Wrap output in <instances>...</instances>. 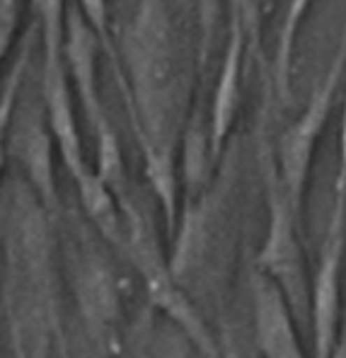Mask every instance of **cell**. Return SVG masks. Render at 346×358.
Segmentation results:
<instances>
[{
	"instance_id": "1",
	"label": "cell",
	"mask_w": 346,
	"mask_h": 358,
	"mask_svg": "<svg viewBox=\"0 0 346 358\" xmlns=\"http://www.w3.org/2000/svg\"><path fill=\"white\" fill-rule=\"evenodd\" d=\"M122 80L119 94L129 112L131 131L145 160V177L162 206L170 238L180 220L177 143L182 124V68L175 29L165 0H138L122 34Z\"/></svg>"
},
{
	"instance_id": "2",
	"label": "cell",
	"mask_w": 346,
	"mask_h": 358,
	"mask_svg": "<svg viewBox=\"0 0 346 358\" xmlns=\"http://www.w3.org/2000/svg\"><path fill=\"white\" fill-rule=\"evenodd\" d=\"M261 165H264L269 225H266V240L257 257L254 268L266 273L281 288L293 320L298 324H308L310 322V281H308L305 255L301 245L303 225L298 223L288 203L279 172H276V162L269 152H264Z\"/></svg>"
},
{
	"instance_id": "3",
	"label": "cell",
	"mask_w": 346,
	"mask_h": 358,
	"mask_svg": "<svg viewBox=\"0 0 346 358\" xmlns=\"http://www.w3.org/2000/svg\"><path fill=\"white\" fill-rule=\"evenodd\" d=\"M119 208H122L124 223H126L124 255L134 262L136 268H138L150 303H153L155 308H160L170 320H175V322L187 331L189 339L201 349L203 356L223 358L218 351V344H213L201 315L194 310L189 298L182 293V288L177 286V278L172 276L170 264H167V259L162 257L160 242H157V235H155L153 225H150V220L145 218L143 210L136 206L134 199H129V201L122 203Z\"/></svg>"
},
{
	"instance_id": "4",
	"label": "cell",
	"mask_w": 346,
	"mask_h": 358,
	"mask_svg": "<svg viewBox=\"0 0 346 358\" xmlns=\"http://www.w3.org/2000/svg\"><path fill=\"white\" fill-rule=\"evenodd\" d=\"M346 73V24L344 34L339 39L337 54L329 63L322 83L312 90L310 99L305 104V112L298 117L296 124L281 136L279 143V179L283 184V192L296 213L298 223L303 225V206H305V189L308 177H310L312 157L317 141L327 124L329 109H332L334 94L339 92V85Z\"/></svg>"
},
{
	"instance_id": "5",
	"label": "cell",
	"mask_w": 346,
	"mask_h": 358,
	"mask_svg": "<svg viewBox=\"0 0 346 358\" xmlns=\"http://www.w3.org/2000/svg\"><path fill=\"white\" fill-rule=\"evenodd\" d=\"M344 218L346 196H334L329 215L327 235H324L322 257H319L317 276L310 288V322L315 336V358H329L337 344L339 322V276H342L344 257Z\"/></svg>"
},
{
	"instance_id": "6",
	"label": "cell",
	"mask_w": 346,
	"mask_h": 358,
	"mask_svg": "<svg viewBox=\"0 0 346 358\" xmlns=\"http://www.w3.org/2000/svg\"><path fill=\"white\" fill-rule=\"evenodd\" d=\"M5 148L22 167L31 194L39 199L46 213H56L59 210V187H56L54 170L56 145L49 124H46L44 109L39 104H31L22 114H17V107H15Z\"/></svg>"
},
{
	"instance_id": "7",
	"label": "cell",
	"mask_w": 346,
	"mask_h": 358,
	"mask_svg": "<svg viewBox=\"0 0 346 358\" xmlns=\"http://www.w3.org/2000/svg\"><path fill=\"white\" fill-rule=\"evenodd\" d=\"M97 51L99 41L82 17L78 3H66L63 20V63L68 68V80H73L75 97L80 99L82 112L92 129V136L112 129L107 109L102 104V94L97 85Z\"/></svg>"
},
{
	"instance_id": "8",
	"label": "cell",
	"mask_w": 346,
	"mask_h": 358,
	"mask_svg": "<svg viewBox=\"0 0 346 358\" xmlns=\"http://www.w3.org/2000/svg\"><path fill=\"white\" fill-rule=\"evenodd\" d=\"M41 102H44L46 124H49V131L54 136L56 150H59L68 175L73 177V182H78L92 170L87 167L85 152H82L75 107H73V92L63 59L41 61Z\"/></svg>"
},
{
	"instance_id": "9",
	"label": "cell",
	"mask_w": 346,
	"mask_h": 358,
	"mask_svg": "<svg viewBox=\"0 0 346 358\" xmlns=\"http://www.w3.org/2000/svg\"><path fill=\"white\" fill-rule=\"evenodd\" d=\"M75 300L90 334L104 339L122 315V291L114 271L97 252H82L78 257Z\"/></svg>"
},
{
	"instance_id": "10",
	"label": "cell",
	"mask_w": 346,
	"mask_h": 358,
	"mask_svg": "<svg viewBox=\"0 0 346 358\" xmlns=\"http://www.w3.org/2000/svg\"><path fill=\"white\" fill-rule=\"evenodd\" d=\"M250 286L254 303V327L264 358H305L281 288L259 268L252 271Z\"/></svg>"
},
{
	"instance_id": "11",
	"label": "cell",
	"mask_w": 346,
	"mask_h": 358,
	"mask_svg": "<svg viewBox=\"0 0 346 358\" xmlns=\"http://www.w3.org/2000/svg\"><path fill=\"white\" fill-rule=\"evenodd\" d=\"M243 54H245V31L238 17L230 15L228 24V46H225L223 68L213 92V102L208 109V136H211V157L218 162L225 148L235 117L243 102Z\"/></svg>"
},
{
	"instance_id": "12",
	"label": "cell",
	"mask_w": 346,
	"mask_h": 358,
	"mask_svg": "<svg viewBox=\"0 0 346 358\" xmlns=\"http://www.w3.org/2000/svg\"><path fill=\"white\" fill-rule=\"evenodd\" d=\"M211 136H208V117L201 109H194L189 124L182 129V182L187 199H196L206 192L211 177Z\"/></svg>"
},
{
	"instance_id": "13",
	"label": "cell",
	"mask_w": 346,
	"mask_h": 358,
	"mask_svg": "<svg viewBox=\"0 0 346 358\" xmlns=\"http://www.w3.org/2000/svg\"><path fill=\"white\" fill-rule=\"evenodd\" d=\"M78 196H80L82 210H85L87 220L97 228V233L102 235L109 245H114L119 252H124L126 233L122 225V213H119V203L114 199V194L99 182V177L94 172H87L82 179L75 182Z\"/></svg>"
},
{
	"instance_id": "14",
	"label": "cell",
	"mask_w": 346,
	"mask_h": 358,
	"mask_svg": "<svg viewBox=\"0 0 346 358\" xmlns=\"http://www.w3.org/2000/svg\"><path fill=\"white\" fill-rule=\"evenodd\" d=\"M312 0H291L283 22L279 29V41H276V56H274V87L283 104L291 102V80H293V54H296V39L301 24L310 10Z\"/></svg>"
},
{
	"instance_id": "15",
	"label": "cell",
	"mask_w": 346,
	"mask_h": 358,
	"mask_svg": "<svg viewBox=\"0 0 346 358\" xmlns=\"http://www.w3.org/2000/svg\"><path fill=\"white\" fill-rule=\"evenodd\" d=\"M34 31H36V24L29 27L27 36H24L22 49H20L17 59L13 63V71L5 78L3 92H0V172H3V162H5V138H8L10 121H13L15 107H17V94L24 85V73H27V66H29L31 49H34Z\"/></svg>"
},
{
	"instance_id": "16",
	"label": "cell",
	"mask_w": 346,
	"mask_h": 358,
	"mask_svg": "<svg viewBox=\"0 0 346 358\" xmlns=\"http://www.w3.org/2000/svg\"><path fill=\"white\" fill-rule=\"evenodd\" d=\"M36 17V29L41 31L44 61L63 59V20H66V0H31Z\"/></svg>"
},
{
	"instance_id": "17",
	"label": "cell",
	"mask_w": 346,
	"mask_h": 358,
	"mask_svg": "<svg viewBox=\"0 0 346 358\" xmlns=\"http://www.w3.org/2000/svg\"><path fill=\"white\" fill-rule=\"evenodd\" d=\"M82 17L87 20L90 29L94 31L97 41L102 44L104 54L109 56V66L114 71H122V59H119V49L112 39V22H109V5L107 0H78Z\"/></svg>"
},
{
	"instance_id": "18",
	"label": "cell",
	"mask_w": 346,
	"mask_h": 358,
	"mask_svg": "<svg viewBox=\"0 0 346 358\" xmlns=\"http://www.w3.org/2000/svg\"><path fill=\"white\" fill-rule=\"evenodd\" d=\"M196 8V27H199V71L206 73L208 63L216 46L218 22H220V0H194Z\"/></svg>"
},
{
	"instance_id": "19",
	"label": "cell",
	"mask_w": 346,
	"mask_h": 358,
	"mask_svg": "<svg viewBox=\"0 0 346 358\" xmlns=\"http://www.w3.org/2000/svg\"><path fill=\"white\" fill-rule=\"evenodd\" d=\"M230 15L243 24L245 49H250L252 59L261 61V0H230Z\"/></svg>"
},
{
	"instance_id": "20",
	"label": "cell",
	"mask_w": 346,
	"mask_h": 358,
	"mask_svg": "<svg viewBox=\"0 0 346 358\" xmlns=\"http://www.w3.org/2000/svg\"><path fill=\"white\" fill-rule=\"evenodd\" d=\"M22 17V0H0V63L8 56Z\"/></svg>"
},
{
	"instance_id": "21",
	"label": "cell",
	"mask_w": 346,
	"mask_h": 358,
	"mask_svg": "<svg viewBox=\"0 0 346 358\" xmlns=\"http://www.w3.org/2000/svg\"><path fill=\"white\" fill-rule=\"evenodd\" d=\"M334 196H346V97H344V114H342V162L334 179Z\"/></svg>"
},
{
	"instance_id": "22",
	"label": "cell",
	"mask_w": 346,
	"mask_h": 358,
	"mask_svg": "<svg viewBox=\"0 0 346 358\" xmlns=\"http://www.w3.org/2000/svg\"><path fill=\"white\" fill-rule=\"evenodd\" d=\"M13 351H15V358H27L22 336H20V324L15 322V320H13Z\"/></svg>"
},
{
	"instance_id": "23",
	"label": "cell",
	"mask_w": 346,
	"mask_h": 358,
	"mask_svg": "<svg viewBox=\"0 0 346 358\" xmlns=\"http://www.w3.org/2000/svg\"><path fill=\"white\" fill-rule=\"evenodd\" d=\"M329 358H346V341H342V344H334V351Z\"/></svg>"
},
{
	"instance_id": "24",
	"label": "cell",
	"mask_w": 346,
	"mask_h": 358,
	"mask_svg": "<svg viewBox=\"0 0 346 358\" xmlns=\"http://www.w3.org/2000/svg\"><path fill=\"white\" fill-rule=\"evenodd\" d=\"M223 358H240L238 351H235L233 346H230V341H225V356Z\"/></svg>"
},
{
	"instance_id": "25",
	"label": "cell",
	"mask_w": 346,
	"mask_h": 358,
	"mask_svg": "<svg viewBox=\"0 0 346 358\" xmlns=\"http://www.w3.org/2000/svg\"><path fill=\"white\" fill-rule=\"evenodd\" d=\"M59 358H71V354H68V351H66V349H63V351H61V356H59Z\"/></svg>"
},
{
	"instance_id": "26",
	"label": "cell",
	"mask_w": 346,
	"mask_h": 358,
	"mask_svg": "<svg viewBox=\"0 0 346 358\" xmlns=\"http://www.w3.org/2000/svg\"><path fill=\"white\" fill-rule=\"evenodd\" d=\"M271 3V0H261V8H264V5H269Z\"/></svg>"
}]
</instances>
